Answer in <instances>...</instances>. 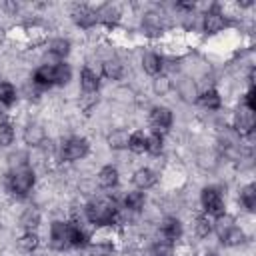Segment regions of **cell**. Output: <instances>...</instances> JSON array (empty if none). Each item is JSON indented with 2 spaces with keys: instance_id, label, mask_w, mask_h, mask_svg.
<instances>
[{
  "instance_id": "cell-24",
  "label": "cell",
  "mask_w": 256,
  "mask_h": 256,
  "mask_svg": "<svg viewBox=\"0 0 256 256\" xmlns=\"http://www.w3.org/2000/svg\"><path fill=\"white\" fill-rule=\"evenodd\" d=\"M38 244H40V238H38V234L32 232V230L24 232V234L18 238V248H20L22 252H34V250L38 248Z\"/></svg>"
},
{
  "instance_id": "cell-8",
  "label": "cell",
  "mask_w": 256,
  "mask_h": 256,
  "mask_svg": "<svg viewBox=\"0 0 256 256\" xmlns=\"http://www.w3.org/2000/svg\"><path fill=\"white\" fill-rule=\"evenodd\" d=\"M72 18H74V22L80 24L82 28H90V26H94L96 20H98L96 12H94L92 8H88V6H84V4L74 6V10H72Z\"/></svg>"
},
{
  "instance_id": "cell-4",
  "label": "cell",
  "mask_w": 256,
  "mask_h": 256,
  "mask_svg": "<svg viewBox=\"0 0 256 256\" xmlns=\"http://www.w3.org/2000/svg\"><path fill=\"white\" fill-rule=\"evenodd\" d=\"M88 154V140L86 138H80V136H72L68 138L62 148H60V156L62 160H68V162H74V160H80Z\"/></svg>"
},
{
  "instance_id": "cell-18",
  "label": "cell",
  "mask_w": 256,
  "mask_h": 256,
  "mask_svg": "<svg viewBox=\"0 0 256 256\" xmlns=\"http://www.w3.org/2000/svg\"><path fill=\"white\" fill-rule=\"evenodd\" d=\"M40 220H42L40 210L34 208V206H30V208H26V210L22 212V216H20V226L26 228V230H34L36 226H40Z\"/></svg>"
},
{
  "instance_id": "cell-36",
  "label": "cell",
  "mask_w": 256,
  "mask_h": 256,
  "mask_svg": "<svg viewBox=\"0 0 256 256\" xmlns=\"http://www.w3.org/2000/svg\"><path fill=\"white\" fill-rule=\"evenodd\" d=\"M14 142V128L8 122L0 124V146H10Z\"/></svg>"
},
{
  "instance_id": "cell-1",
  "label": "cell",
  "mask_w": 256,
  "mask_h": 256,
  "mask_svg": "<svg viewBox=\"0 0 256 256\" xmlns=\"http://www.w3.org/2000/svg\"><path fill=\"white\" fill-rule=\"evenodd\" d=\"M84 214L88 218V222L96 224V226H104V224H112L118 216V208L116 202L110 198H98L86 204Z\"/></svg>"
},
{
  "instance_id": "cell-29",
  "label": "cell",
  "mask_w": 256,
  "mask_h": 256,
  "mask_svg": "<svg viewBox=\"0 0 256 256\" xmlns=\"http://www.w3.org/2000/svg\"><path fill=\"white\" fill-rule=\"evenodd\" d=\"M246 240V234H244V230H240V228H230L228 232H226V236L222 238V242L226 244V246H240L242 242Z\"/></svg>"
},
{
  "instance_id": "cell-2",
  "label": "cell",
  "mask_w": 256,
  "mask_h": 256,
  "mask_svg": "<svg viewBox=\"0 0 256 256\" xmlns=\"http://www.w3.org/2000/svg\"><path fill=\"white\" fill-rule=\"evenodd\" d=\"M34 186V172L28 166H18L8 176V188L16 196H26Z\"/></svg>"
},
{
  "instance_id": "cell-39",
  "label": "cell",
  "mask_w": 256,
  "mask_h": 256,
  "mask_svg": "<svg viewBox=\"0 0 256 256\" xmlns=\"http://www.w3.org/2000/svg\"><path fill=\"white\" fill-rule=\"evenodd\" d=\"M176 6L182 8V10H192V8H194V2H178Z\"/></svg>"
},
{
  "instance_id": "cell-19",
  "label": "cell",
  "mask_w": 256,
  "mask_h": 256,
  "mask_svg": "<svg viewBox=\"0 0 256 256\" xmlns=\"http://www.w3.org/2000/svg\"><path fill=\"white\" fill-rule=\"evenodd\" d=\"M44 138H46V132H44L42 126H38V124L26 126V130H24V142H26V144H30V146H40V144L44 142Z\"/></svg>"
},
{
  "instance_id": "cell-17",
  "label": "cell",
  "mask_w": 256,
  "mask_h": 256,
  "mask_svg": "<svg viewBox=\"0 0 256 256\" xmlns=\"http://www.w3.org/2000/svg\"><path fill=\"white\" fill-rule=\"evenodd\" d=\"M96 180L102 188H114L118 184V170L114 166H104V168H100Z\"/></svg>"
},
{
  "instance_id": "cell-11",
  "label": "cell",
  "mask_w": 256,
  "mask_h": 256,
  "mask_svg": "<svg viewBox=\"0 0 256 256\" xmlns=\"http://www.w3.org/2000/svg\"><path fill=\"white\" fill-rule=\"evenodd\" d=\"M160 230H162V236L166 238V242H174L180 238L182 234V224L178 218H164V222L160 224Z\"/></svg>"
},
{
  "instance_id": "cell-41",
  "label": "cell",
  "mask_w": 256,
  "mask_h": 256,
  "mask_svg": "<svg viewBox=\"0 0 256 256\" xmlns=\"http://www.w3.org/2000/svg\"><path fill=\"white\" fill-rule=\"evenodd\" d=\"M206 256H218L216 252H206Z\"/></svg>"
},
{
  "instance_id": "cell-31",
  "label": "cell",
  "mask_w": 256,
  "mask_h": 256,
  "mask_svg": "<svg viewBox=\"0 0 256 256\" xmlns=\"http://www.w3.org/2000/svg\"><path fill=\"white\" fill-rule=\"evenodd\" d=\"M194 232L198 238H208L212 232V222L208 220V216H198L194 222Z\"/></svg>"
},
{
  "instance_id": "cell-22",
  "label": "cell",
  "mask_w": 256,
  "mask_h": 256,
  "mask_svg": "<svg viewBox=\"0 0 256 256\" xmlns=\"http://www.w3.org/2000/svg\"><path fill=\"white\" fill-rule=\"evenodd\" d=\"M198 102H200L204 108H208V110H218L220 104H222V98H220V94H218L214 88H208V90H204V92L198 96Z\"/></svg>"
},
{
  "instance_id": "cell-21",
  "label": "cell",
  "mask_w": 256,
  "mask_h": 256,
  "mask_svg": "<svg viewBox=\"0 0 256 256\" xmlns=\"http://www.w3.org/2000/svg\"><path fill=\"white\" fill-rule=\"evenodd\" d=\"M102 70H104L106 78H110V80H120L122 74H124V64H122L118 58H108V60L102 64Z\"/></svg>"
},
{
  "instance_id": "cell-32",
  "label": "cell",
  "mask_w": 256,
  "mask_h": 256,
  "mask_svg": "<svg viewBox=\"0 0 256 256\" xmlns=\"http://www.w3.org/2000/svg\"><path fill=\"white\" fill-rule=\"evenodd\" d=\"M86 240H88V236H86V232L82 230V226H78L76 222H70V242H72V246H84L86 244Z\"/></svg>"
},
{
  "instance_id": "cell-35",
  "label": "cell",
  "mask_w": 256,
  "mask_h": 256,
  "mask_svg": "<svg viewBox=\"0 0 256 256\" xmlns=\"http://www.w3.org/2000/svg\"><path fill=\"white\" fill-rule=\"evenodd\" d=\"M152 88H154V92H156L158 96H164V94H168V92H170L172 82H170V78H168V76H156V78H154V82H152Z\"/></svg>"
},
{
  "instance_id": "cell-5",
  "label": "cell",
  "mask_w": 256,
  "mask_h": 256,
  "mask_svg": "<svg viewBox=\"0 0 256 256\" xmlns=\"http://www.w3.org/2000/svg\"><path fill=\"white\" fill-rule=\"evenodd\" d=\"M200 202L204 206V210L208 214H222L224 212V200H222V194L218 192V188L214 186H206L200 194Z\"/></svg>"
},
{
  "instance_id": "cell-3",
  "label": "cell",
  "mask_w": 256,
  "mask_h": 256,
  "mask_svg": "<svg viewBox=\"0 0 256 256\" xmlns=\"http://www.w3.org/2000/svg\"><path fill=\"white\" fill-rule=\"evenodd\" d=\"M72 242H70V222H52L50 224V248L52 250H66L70 248Z\"/></svg>"
},
{
  "instance_id": "cell-20",
  "label": "cell",
  "mask_w": 256,
  "mask_h": 256,
  "mask_svg": "<svg viewBox=\"0 0 256 256\" xmlns=\"http://www.w3.org/2000/svg\"><path fill=\"white\" fill-rule=\"evenodd\" d=\"M230 228H234V218H232L230 214H226V212L218 214V216H216V220L212 222V230L218 234V238H220V240L226 236V232H228Z\"/></svg>"
},
{
  "instance_id": "cell-40",
  "label": "cell",
  "mask_w": 256,
  "mask_h": 256,
  "mask_svg": "<svg viewBox=\"0 0 256 256\" xmlns=\"http://www.w3.org/2000/svg\"><path fill=\"white\" fill-rule=\"evenodd\" d=\"M4 38H6V32L0 28V42H4Z\"/></svg>"
},
{
  "instance_id": "cell-23",
  "label": "cell",
  "mask_w": 256,
  "mask_h": 256,
  "mask_svg": "<svg viewBox=\"0 0 256 256\" xmlns=\"http://www.w3.org/2000/svg\"><path fill=\"white\" fill-rule=\"evenodd\" d=\"M144 202H146V198H144V194H142L140 190H130V192L124 196V208L132 210V212L142 210V208H144Z\"/></svg>"
},
{
  "instance_id": "cell-25",
  "label": "cell",
  "mask_w": 256,
  "mask_h": 256,
  "mask_svg": "<svg viewBox=\"0 0 256 256\" xmlns=\"http://www.w3.org/2000/svg\"><path fill=\"white\" fill-rule=\"evenodd\" d=\"M128 148L134 152V154H142L146 150V134L142 130H136L128 136Z\"/></svg>"
},
{
  "instance_id": "cell-38",
  "label": "cell",
  "mask_w": 256,
  "mask_h": 256,
  "mask_svg": "<svg viewBox=\"0 0 256 256\" xmlns=\"http://www.w3.org/2000/svg\"><path fill=\"white\" fill-rule=\"evenodd\" d=\"M6 118H8V106L4 102H0V124L6 122Z\"/></svg>"
},
{
  "instance_id": "cell-28",
  "label": "cell",
  "mask_w": 256,
  "mask_h": 256,
  "mask_svg": "<svg viewBox=\"0 0 256 256\" xmlns=\"http://www.w3.org/2000/svg\"><path fill=\"white\" fill-rule=\"evenodd\" d=\"M240 200H242V204L252 212V210L256 208V186H254V184L244 186L242 192H240Z\"/></svg>"
},
{
  "instance_id": "cell-7",
  "label": "cell",
  "mask_w": 256,
  "mask_h": 256,
  "mask_svg": "<svg viewBox=\"0 0 256 256\" xmlns=\"http://www.w3.org/2000/svg\"><path fill=\"white\" fill-rule=\"evenodd\" d=\"M150 124L154 128V132L160 134V130H166L172 126V112L166 106H154L150 110Z\"/></svg>"
},
{
  "instance_id": "cell-37",
  "label": "cell",
  "mask_w": 256,
  "mask_h": 256,
  "mask_svg": "<svg viewBox=\"0 0 256 256\" xmlns=\"http://www.w3.org/2000/svg\"><path fill=\"white\" fill-rule=\"evenodd\" d=\"M152 256H174V246L172 242H156L152 248Z\"/></svg>"
},
{
  "instance_id": "cell-30",
  "label": "cell",
  "mask_w": 256,
  "mask_h": 256,
  "mask_svg": "<svg viewBox=\"0 0 256 256\" xmlns=\"http://www.w3.org/2000/svg\"><path fill=\"white\" fill-rule=\"evenodd\" d=\"M128 132H124V130H114L110 136H108V144L112 146V148H116V150H120V148H128Z\"/></svg>"
},
{
  "instance_id": "cell-34",
  "label": "cell",
  "mask_w": 256,
  "mask_h": 256,
  "mask_svg": "<svg viewBox=\"0 0 256 256\" xmlns=\"http://www.w3.org/2000/svg\"><path fill=\"white\" fill-rule=\"evenodd\" d=\"M70 76H72V72H70V66L68 64H56L54 66V78H56V84H68L70 82Z\"/></svg>"
},
{
  "instance_id": "cell-15",
  "label": "cell",
  "mask_w": 256,
  "mask_h": 256,
  "mask_svg": "<svg viewBox=\"0 0 256 256\" xmlns=\"http://www.w3.org/2000/svg\"><path fill=\"white\" fill-rule=\"evenodd\" d=\"M178 94H180V98H182L184 102H196L198 96H200L196 84H194L190 78H182V80L178 82Z\"/></svg>"
},
{
  "instance_id": "cell-16",
  "label": "cell",
  "mask_w": 256,
  "mask_h": 256,
  "mask_svg": "<svg viewBox=\"0 0 256 256\" xmlns=\"http://www.w3.org/2000/svg\"><path fill=\"white\" fill-rule=\"evenodd\" d=\"M96 16H98V20H102V22H106V24H116V22L120 20L122 12H120V6H118V4H104V6L96 12Z\"/></svg>"
},
{
  "instance_id": "cell-9",
  "label": "cell",
  "mask_w": 256,
  "mask_h": 256,
  "mask_svg": "<svg viewBox=\"0 0 256 256\" xmlns=\"http://www.w3.org/2000/svg\"><path fill=\"white\" fill-rule=\"evenodd\" d=\"M202 24H204V32L216 34V32H220L226 26V18H224V14H220L216 10H208L202 16Z\"/></svg>"
},
{
  "instance_id": "cell-13",
  "label": "cell",
  "mask_w": 256,
  "mask_h": 256,
  "mask_svg": "<svg viewBox=\"0 0 256 256\" xmlns=\"http://www.w3.org/2000/svg\"><path fill=\"white\" fill-rule=\"evenodd\" d=\"M80 86L86 94H94L98 88H100V78L96 72H92L90 68H84L80 72Z\"/></svg>"
},
{
  "instance_id": "cell-10",
  "label": "cell",
  "mask_w": 256,
  "mask_h": 256,
  "mask_svg": "<svg viewBox=\"0 0 256 256\" xmlns=\"http://www.w3.org/2000/svg\"><path fill=\"white\" fill-rule=\"evenodd\" d=\"M156 174H154V170H150V168H138L136 172H134V176H132V182H134V186L138 188V190H148V188H152L154 184H156Z\"/></svg>"
},
{
  "instance_id": "cell-14",
  "label": "cell",
  "mask_w": 256,
  "mask_h": 256,
  "mask_svg": "<svg viewBox=\"0 0 256 256\" xmlns=\"http://www.w3.org/2000/svg\"><path fill=\"white\" fill-rule=\"evenodd\" d=\"M162 58L158 56V54H154V52H146L144 56H142V68H144V72L146 74H150V76H158L160 74V70H162Z\"/></svg>"
},
{
  "instance_id": "cell-6",
  "label": "cell",
  "mask_w": 256,
  "mask_h": 256,
  "mask_svg": "<svg viewBox=\"0 0 256 256\" xmlns=\"http://www.w3.org/2000/svg\"><path fill=\"white\" fill-rule=\"evenodd\" d=\"M234 128L240 136H248L254 132V110L240 106L234 114Z\"/></svg>"
},
{
  "instance_id": "cell-12",
  "label": "cell",
  "mask_w": 256,
  "mask_h": 256,
  "mask_svg": "<svg viewBox=\"0 0 256 256\" xmlns=\"http://www.w3.org/2000/svg\"><path fill=\"white\" fill-rule=\"evenodd\" d=\"M34 84H36V86H52V84H56L54 66H52V64H42V66H38L36 72H34Z\"/></svg>"
},
{
  "instance_id": "cell-27",
  "label": "cell",
  "mask_w": 256,
  "mask_h": 256,
  "mask_svg": "<svg viewBox=\"0 0 256 256\" xmlns=\"http://www.w3.org/2000/svg\"><path fill=\"white\" fill-rule=\"evenodd\" d=\"M48 50H50L52 56H56V58H64V56L70 52V42H68L66 38H54V40L50 42Z\"/></svg>"
},
{
  "instance_id": "cell-33",
  "label": "cell",
  "mask_w": 256,
  "mask_h": 256,
  "mask_svg": "<svg viewBox=\"0 0 256 256\" xmlns=\"http://www.w3.org/2000/svg\"><path fill=\"white\" fill-rule=\"evenodd\" d=\"M16 100V88L10 84V82H0V102H4L6 106L12 104Z\"/></svg>"
},
{
  "instance_id": "cell-26",
  "label": "cell",
  "mask_w": 256,
  "mask_h": 256,
  "mask_svg": "<svg viewBox=\"0 0 256 256\" xmlns=\"http://www.w3.org/2000/svg\"><path fill=\"white\" fill-rule=\"evenodd\" d=\"M162 150H164V138H162V134H158V132L148 134L146 136V152L152 154V156H158Z\"/></svg>"
}]
</instances>
